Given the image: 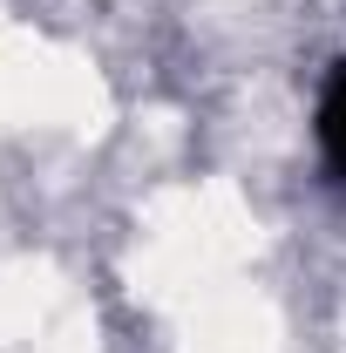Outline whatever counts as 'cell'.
<instances>
[{"label": "cell", "mask_w": 346, "mask_h": 353, "mask_svg": "<svg viewBox=\"0 0 346 353\" xmlns=\"http://www.w3.org/2000/svg\"><path fill=\"white\" fill-rule=\"evenodd\" d=\"M319 150L333 176H346V61L326 75V95H319Z\"/></svg>", "instance_id": "cell-1"}]
</instances>
